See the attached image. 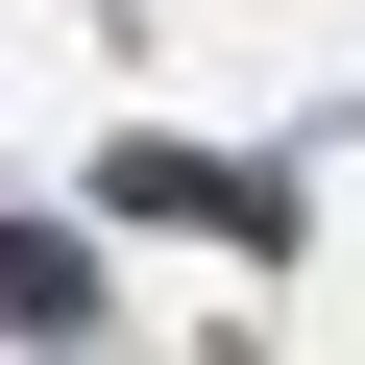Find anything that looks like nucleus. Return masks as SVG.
Instances as JSON below:
<instances>
[{"label": "nucleus", "mask_w": 365, "mask_h": 365, "mask_svg": "<svg viewBox=\"0 0 365 365\" xmlns=\"http://www.w3.org/2000/svg\"><path fill=\"white\" fill-rule=\"evenodd\" d=\"M0 317H98V268H73L49 220H0Z\"/></svg>", "instance_id": "nucleus-1"}]
</instances>
